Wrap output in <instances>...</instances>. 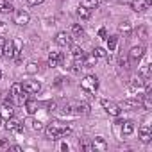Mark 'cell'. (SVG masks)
Segmentation results:
<instances>
[{"label":"cell","mask_w":152,"mask_h":152,"mask_svg":"<svg viewBox=\"0 0 152 152\" xmlns=\"http://www.w3.org/2000/svg\"><path fill=\"white\" fill-rule=\"evenodd\" d=\"M68 134H72V127L61 125L57 122H52V124H48L45 127V136H47V140H52V141L54 140H59V138H64Z\"/></svg>","instance_id":"6da1fadb"},{"label":"cell","mask_w":152,"mask_h":152,"mask_svg":"<svg viewBox=\"0 0 152 152\" xmlns=\"http://www.w3.org/2000/svg\"><path fill=\"white\" fill-rule=\"evenodd\" d=\"M23 93H25V91H23V88H22L20 83H15V84L11 86V95H9V99H11L13 106H23V104H25L27 95H23Z\"/></svg>","instance_id":"7a4b0ae2"},{"label":"cell","mask_w":152,"mask_h":152,"mask_svg":"<svg viewBox=\"0 0 152 152\" xmlns=\"http://www.w3.org/2000/svg\"><path fill=\"white\" fill-rule=\"evenodd\" d=\"M81 88L86 93H95L99 90V79L95 75H84L83 81H81Z\"/></svg>","instance_id":"3957f363"},{"label":"cell","mask_w":152,"mask_h":152,"mask_svg":"<svg viewBox=\"0 0 152 152\" xmlns=\"http://www.w3.org/2000/svg\"><path fill=\"white\" fill-rule=\"evenodd\" d=\"M13 22L16 25H27L31 22V15L23 9H18V11H13Z\"/></svg>","instance_id":"277c9868"},{"label":"cell","mask_w":152,"mask_h":152,"mask_svg":"<svg viewBox=\"0 0 152 152\" xmlns=\"http://www.w3.org/2000/svg\"><path fill=\"white\" fill-rule=\"evenodd\" d=\"M100 104H102V107L106 109V113L107 115H111V116H118L120 115V106L116 104V102H113V100H107V99H104V100H100Z\"/></svg>","instance_id":"5b68a950"},{"label":"cell","mask_w":152,"mask_h":152,"mask_svg":"<svg viewBox=\"0 0 152 152\" xmlns=\"http://www.w3.org/2000/svg\"><path fill=\"white\" fill-rule=\"evenodd\" d=\"M22 88H23L25 93L36 95V93L41 91V83H39V81H25V83H22Z\"/></svg>","instance_id":"8992f818"},{"label":"cell","mask_w":152,"mask_h":152,"mask_svg":"<svg viewBox=\"0 0 152 152\" xmlns=\"http://www.w3.org/2000/svg\"><path fill=\"white\" fill-rule=\"evenodd\" d=\"M6 129H7V132H23V124L18 118L11 116L6 120Z\"/></svg>","instance_id":"52a82bcc"},{"label":"cell","mask_w":152,"mask_h":152,"mask_svg":"<svg viewBox=\"0 0 152 152\" xmlns=\"http://www.w3.org/2000/svg\"><path fill=\"white\" fill-rule=\"evenodd\" d=\"M72 39H73V36L66 31H61V32L56 34V45H59V47H70Z\"/></svg>","instance_id":"ba28073f"},{"label":"cell","mask_w":152,"mask_h":152,"mask_svg":"<svg viewBox=\"0 0 152 152\" xmlns=\"http://www.w3.org/2000/svg\"><path fill=\"white\" fill-rule=\"evenodd\" d=\"M143 54H145V47H143V45H136V47H132V48L129 50V59H131L132 63H138V61L143 57Z\"/></svg>","instance_id":"9c48e42d"},{"label":"cell","mask_w":152,"mask_h":152,"mask_svg":"<svg viewBox=\"0 0 152 152\" xmlns=\"http://www.w3.org/2000/svg\"><path fill=\"white\" fill-rule=\"evenodd\" d=\"M13 113H15V109H13V102H11V99L4 100V104H2V109H0V116H2V120H7V118H11V116H13Z\"/></svg>","instance_id":"30bf717a"},{"label":"cell","mask_w":152,"mask_h":152,"mask_svg":"<svg viewBox=\"0 0 152 152\" xmlns=\"http://www.w3.org/2000/svg\"><path fill=\"white\" fill-rule=\"evenodd\" d=\"M64 61V56L61 54V52H56V50H52L50 54H48V66L50 68H56L59 63H63Z\"/></svg>","instance_id":"8fae6325"},{"label":"cell","mask_w":152,"mask_h":152,"mask_svg":"<svg viewBox=\"0 0 152 152\" xmlns=\"http://www.w3.org/2000/svg\"><path fill=\"white\" fill-rule=\"evenodd\" d=\"M131 9L134 11V13H143V11H147L148 9V6L150 4H147V0H131Z\"/></svg>","instance_id":"7c38bea8"},{"label":"cell","mask_w":152,"mask_h":152,"mask_svg":"<svg viewBox=\"0 0 152 152\" xmlns=\"http://www.w3.org/2000/svg\"><path fill=\"white\" fill-rule=\"evenodd\" d=\"M138 134H140V140H141L143 143H148V141L152 140V132H150V127H148L147 124L138 129Z\"/></svg>","instance_id":"4fadbf2b"},{"label":"cell","mask_w":152,"mask_h":152,"mask_svg":"<svg viewBox=\"0 0 152 152\" xmlns=\"http://www.w3.org/2000/svg\"><path fill=\"white\" fill-rule=\"evenodd\" d=\"M120 124H122V129H120L122 136H131L134 132V122L132 120H125V122H120Z\"/></svg>","instance_id":"5bb4252c"},{"label":"cell","mask_w":152,"mask_h":152,"mask_svg":"<svg viewBox=\"0 0 152 152\" xmlns=\"http://www.w3.org/2000/svg\"><path fill=\"white\" fill-rule=\"evenodd\" d=\"M91 145H93V150H100V152H104L107 148V143H106V140L102 136H95L91 140Z\"/></svg>","instance_id":"9a60e30c"},{"label":"cell","mask_w":152,"mask_h":152,"mask_svg":"<svg viewBox=\"0 0 152 152\" xmlns=\"http://www.w3.org/2000/svg\"><path fill=\"white\" fill-rule=\"evenodd\" d=\"M72 106L75 107V115H88L90 113V106L86 102H72Z\"/></svg>","instance_id":"2e32d148"},{"label":"cell","mask_w":152,"mask_h":152,"mask_svg":"<svg viewBox=\"0 0 152 152\" xmlns=\"http://www.w3.org/2000/svg\"><path fill=\"white\" fill-rule=\"evenodd\" d=\"M118 106H120V109H134V107L140 106V99H125Z\"/></svg>","instance_id":"e0dca14e"},{"label":"cell","mask_w":152,"mask_h":152,"mask_svg":"<svg viewBox=\"0 0 152 152\" xmlns=\"http://www.w3.org/2000/svg\"><path fill=\"white\" fill-rule=\"evenodd\" d=\"M118 32L124 34L125 38H129V36L132 34V23H131V22H122V23L118 25Z\"/></svg>","instance_id":"ac0fdd59"},{"label":"cell","mask_w":152,"mask_h":152,"mask_svg":"<svg viewBox=\"0 0 152 152\" xmlns=\"http://www.w3.org/2000/svg\"><path fill=\"white\" fill-rule=\"evenodd\" d=\"M23 106H25V109H27L29 115H36V113H38V102H36L34 99H27Z\"/></svg>","instance_id":"d6986e66"},{"label":"cell","mask_w":152,"mask_h":152,"mask_svg":"<svg viewBox=\"0 0 152 152\" xmlns=\"http://www.w3.org/2000/svg\"><path fill=\"white\" fill-rule=\"evenodd\" d=\"M15 11L13 4L9 2V0H0V13H4V15H11Z\"/></svg>","instance_id":"ffe728a7"},{"label":"cell","mask_w":152,"mask_h":152,"mask_svg":"<svg viewBox=\"0 0 152 152\" xmlns=\"http://www.w3.org/2000/svg\"><path fill=\"white\" fill-rule=\"evenodd\" d=\"M22 48H23L22 41H20L18 38H15V39H13V59H18V57H20V54H22Z\"/></svg>","instance_id":"44dd1931"},{"label":"cell","mask_w":152,"mask_h":152,"mask_svg":"<svg viewBox=\"0 0 152 152\" xmlns=\"http://www.w3.org/2000/svg\"><path fill=\"white\" fill-rule=\"evenodd\" d=\"M97 56H93V54H86L84 56V59H83V63H84V68H91V66H95L97 64Z\"/></svg>","instance_id":"7402d4cb"},{"label":"cell","mask_w":152,"mask_h":152,"mask_svg":"<svg viewBox=\"0 0 152 152\" xmlns=\"http://www.w3.org/2000/svg\"><path fill=\"white\" fill-rule=\"evenodd\" d=\"M73 38H81L83 34H84V27L81 25V23H73L72 25V32H70Z\"/></svg>","instance_id":"603a6c76"},{"label":"cell","mask_w":152,"mask_h":152,"mask_svg":"<svg viewBox=\"0 0 152 152\" xmlns=\"http://www.w3.org/2000/svg\"><path fill=\"white\" fill-rule=\"evenodd\" d=\"M106 39H107V52H115L118 45V36H109Z\"/></svg>","instance_id":"cb8c5ba5"},{"label":"cell","mask_w":152,"mask_h":152,"mask_svg":"<svg viewBox=\"0 0 152 152\" xmlns=\"http://www.w3.org/2000/svg\"><path fill=\"white\" fill-rule=\"evenodd\" d=\"M81 6L90 9V11H93V9L99 7V0H81Z\"/></svg>","instance_id":"d4e9b609"},{"label":"cell","mask_w":152,"mask_h":152,"mask_svg":"<svg viewBox=\"0 0 152 152\" xmlns=\"http://www.w3.org/2000/svg\"><path fill=\"white\" fill-rule=\"evenodd\" d=\"M86 52L81 48V47H72V57L73 59H84Z\"/></svg>","instance_id":"484cf974"},{"label":"cell","mask_w":152,"mask_h":152,"mask_svg":"<svg viewBox=\"0 0 152 152\" xmlns=\"http://www.w3.org/2000/svg\"><path fill=\"white\" fill-rule=\"evenodd\" d=\"M4 56L13 59V39H9V41L6 39V43H4Z\"/></svg>","instance_id":"4316f807"},{"label":"cell","mask_w":152,"mask_h":152,"mask_svg":"<svg viewBox=\"0 0 152 152\" xmlns=\"http://www.w3.org/2000/svg\"><path fill=\"white\" fill-rule=\"evenodd\" d=\"M77 15H79V18H83V20H88V18L91 16V11H90V9H86V7H83V6H79V9H77Z\"/></svg>","instance_id":"83f0119b"},{"label":"cell","mask_w":152,"mask_h":152,"mask_svg":"<svg viewBox=\"0 0 152 152\" xmlns=\"http://www.w3.org/2000/svg\"><path fill=\"white\" fill-rule=\"evenodd\" d=\"M140 75L143 79H150V66H148V63H145L141 68H140Z\"/></svg>","instance_id":"f1b7e54d"},{"label":"cell","mask_w":152,"mask_h":152,"mask_svg":"<svg viewBox=\"0 0 152 152\" xmlns=\"http://www.w3.org/2000/svg\"><path fill=\"white\" fill-rule=\"evenodd\" d=\"M38 70H39V66H38V63H29V64L25 66V72H27V73H31V75H34V73H38Z\"/></svg>","instance_id":"f546056e"},{"label":"cell","mask_w":152,"mask_h":152,"mask_svg":"<svg viewBox=\"0 0 152 152\" xmlns=\"http://www.w3.org/2000/svg\"><path fill=\"white\" fill-rule=\"evenodd\" d=\"M91 54H93V56H97V57H107V50H106V48H102V47H97Z\"/></svg>","instance_id":"4dcf8cb0"},{"label":"cell","mask_w":152,"mask_h":152,"mask_svg":"<svg viewBox=\"0 0 152 152\" xmlns=\"http://www.w3.org/2000/svg\"><path fill=\"white\" fill-rule=\"evenodd\" d=\"M31 124H32V129H34V131H41V129H45L43 122H39V120H32Z\"/></svg>","instance_id":"1f68e13d"},{"label":"cell","mask_w":152,"mask_h":152,"mask_svg":"<svg viewBox=\"0 0 152 152\" xmlns=\"http://www.w3.org/2000/svg\"><path fill=\"white\" fill-rule=\"evenodd\" d=\"M138 32H140L141 39H147V38H148V31H147V27H145V25H141V27L138 29Z\"/></svg>","instance_id":"d6a6232c"},{"label":"cell","mask_w":152,"mask_h":152,"mask_svg":"<svg viewBox=\"0 0 152 152\" xmlns=\"http://www.w3.org/2000/svg\"><path fill=\"white\" fill-rule=\"evenodd\" d=\"M81 148H84V150H90V152H93V145H91V141H83Z\"/></svg>","instance_id":"836d02e7"},{"label":"cell","mask_w":152,"mask_h":152,"mask_svg":"<svg viewBox=\"0 0 152 152\" xmlns=\"http://www.w3.org/2000/svg\"><path fill=\"white\" fill-rule=\"evenodd\" d=\"M118 63H120V66H122V68H129V64H127V59H125L124 56H120V59H118Z\"/></svg>","instance_id":"e575fe53"},{"label":"cell","mask_w":152,"mask_h":152,"mask_svg":"<svg viewBox=\"0 0 152 152\" xmlns=\"http://www.w3.org/2000/svg\"><path fill=\"white\" fill-rule=\"evenodd\" d=\"M25 2H27L29 6H38V4H41V2H45V0H25Z\"/></svg>","instance_id":"d590c367"},{"label":"cell","mask_w":152,"mask_h":152,"mask_svg":"<svg viewBox=\"0 0 152 152\" xmlns=\"http://www.w3.org/2000/svg\"><path fill=\"white\" fill-rule=\"evenodd\" d=\"M0 148H9V141L7 140H0Z\"/></svg>","instance_id":"8d00e7d4"},{"label":"cell","mask_w":152,"mask_h":152,"mask_svg":"<svg viewBox=\"0 0 152 152\" xmlns=\"http://www.w3.org/2000/svg\"><path fill=\"white\" fill-rule=\"evenodd\" d=\"M99 36H100L102 39H106V38H107V32H106V29H104V27H102V29L99 31Z\"/></svg>","instance_id":"74e56055"},{"label":"cell","mask_w":152,"mask_h":152,"mask_svg":"<svg viewBox=\"0 0 152 152\" xmlns=\"http://www.w3.org/2000/svg\"><path fill=\"white\" fill-rule=\"evenodd\" d=\"M4 43H6V39L0 38V56H4Z\"/></svg>","instance_id":"f35d334b"},{"label":"cell","mask_w":152,"mask_h":152,"mask_svg":"<svg viewBox=\"0 0 152 152\" xmlns=\"http://www.w3.org/2000/svg\"><path fill=\"white\" fill-rule=\"evenodd\" d=\"M9 148L11 150H16V152H22V147L20 145H9Z\"/></svg>","instance_id":"ab89813d"},{"label":"cell","mask_w":152,"mask_h":152,"mask_svg":"<svg viewBox=\"0 0 152 152\" xmlns=\"http://www.w3.org/2000/svg\"><path fill=\"white\" fill-rule=\"evenodd\" d=\"M47 106H48V111H54L56 109V102H48Z\"/></svg>","instance_id":"60d3db41"},{"label":"cell","mask_w":152,"mask_h":152,"mask_svg":"<svg viewBox=\"0 0 152 152\" xmlns=\"http://www.w3.org/2000/svg\"><path fill=\"white\" fill-rule=\"evenodd\" d=\"M61 150H68V145L66 143H61Z\"/></svg>","instance_id":"b9f144b4"},{"label":"cell","mask_w":152,"mask_h":152,"mask_svg":"<svg viewBox=\"0 0 152 152\" xmlns=\"http://www.w3.org/2000/svg\"><path fill=\"white\" fill-rule=\"evenodd\" d=\"M120 4H127V2H131V0H118Z\"/></svg>","instance_id":"7bdbcfd3"},{"label":"cell","mask_w":152,"mask_h":152,"mask_svg":"<svg viewBox=\"0 0 152 152\" xmlns=\"http://www.w3.org/2000/svg\"><path fill=\"white\" fill-rule=\"evenodd\" d=\"M0 81H2V70H0Z\"/></svg>","instance_id":"ee69618b"},{"label":"cell","mask_w":152,"mask_h":152,"mask_svg":"<svg viewBox=\"0 0 152 152\" xmlns=\"http://www.w3.org/2000/svg\"><path fill=\"white\" fill-rule=\"evenodd\" d=\"M147 4H152V0H147Z\"/></svg>","instance_id":"f6af8a7d"},{"label":"cell","mask_w":152,"mask_h":152,"mask_svg":"<svg viewBox=\"0 0 152 152\" xmlns=\"http://www.w3.org/2000/svg\"><path fill=\"white\" fill-rule=\"evenodd\" d=\"M0 125H2V116H0Z\"/></svg>","instance_id":"bcb514c9"},{"label":"cell","mask_w":152,"mask_h":152,"mask_svg":"<svg viewBox=\"0 0 152 152\" xmlns=\"http://www.w3.org/2000/svg\"><path fill=\"white\" fill-rule=\"evenodd\" d=\"M0 25H2V22H0Z\"/></svg>","instance_id":"7dc6e473"}]
</instances>
